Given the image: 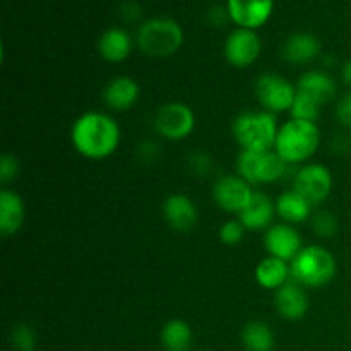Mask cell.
<instances>
[{
  "label": "cell",
  "instance_id": "836d02e7",
  "mask_svg": "<svg viewBox=\"0 0 351 351\" xmlns=\"http://www.w3.org/2000/svg\"><path fill=\"white\" fill-rule=\"evenodd\" d=\"M120 16H122L123 21H127V23L137 21L141 17L139 3L134 2V0H125V2L120 5Z\"/></svg>",
  "mask_w": 351,
  "mask_h": 351
},
{
  "label": "cell",
  "instance_id": "4fadbf2b",
  "mask_svg": "<svg viewBox=\"0 0 351 351\" xmlns=\"http://www.w3.org/2000/svg\"><path fill=\"white\" fill-rule=\"evenodd\" d=\"M264 245H266V250L271 257L287 261V263H291L298 256V252L304 249L300 233L297 232L293 225H288V223L269 226L266 235H264Z\"/></svg>",
  "mask_w": 351,
  "mask_h": 351
},
{
  "label": "cell",
  "instance_id": "4316f807",
  "mask_svg": "<svg viewBox=\"0 0 351 351\" xmlns=\"http://www.w3.org/2000/svg\"><path fill=\"white\" fill-rule=\"evenodd\" d=\"M312 228L319 237L329 239V237H335L336 232H338V219L332 213L321 211L312 216Z\"/></svg>",
  "mask_w": 351,
  "mask_h": 351
},
{
  "label": "cell",
  "instance_id": "30bf717a",
  "mask_svg": "<svg viewBox=\"0 0 351 351\" xmlns=\"http://www.w3.org/2000/svg\"><path fill=\"white\" fill-rule=\"evenodd\" d=\"M252 185L240 175H223L213 187L215 202L226 213H242L252 201Z\"/></svg>",
  "mask_w": 351,
  "mask_h": 351
},
{
  "label": "cell",
  "instance_id": "603a6c76",
  "mask_svg": "<svg viewBox=\"0 0 351 351\" xmlns=\"http://www.w3.org/2000/svg\"><path fill=\"white\" fill-rule=\"evenodd\" d=\"M291 276L290 264L276 257H266L256 267V281L266 290H280Z\"/></svg>",
  "mask_w": 351,
  "mask_h": 351
},
{
  "label": "cell",
  "instance_id": "3957f363",
  "mask_svg": "<svg viewBox=\"0 0 351 351\" xmlns=\"http://www.w3.org/2000/svg\"><path fill=\"white\" fill-rule=\"evenodd\" d=\"M278 123L274 113L245 112L233 120L232 132L242 151L266 153L276 146Z\"/></svg>",
  "mask_w": 351,
  "mask_h": 351
},
{
  "label": "cell",
  "instance_id": "cb8c5ba5",
  "mask_svg": "<svg viewBox=\"0 0 351 351\" xmlns=\"http://www.w3.org/2000/svg\"><path fill=\"white\" fill-rule=\"evenodd\" d=\"M192 339V328L182 319H171L161 329V345L167 351H189Z\"/></svg>",
  "mask_w": 351,
  "mask_h": 351
},
{
  "label": "cell",
  "instance_id": "1f68e13d",
  "mask_svg": "<svg viewBox=\"0 0 351 351\" xmlns=\"http://www.w3.org/2000/svg\"><path fill=\"white\" fill-rule=\"evenodd\" d=\"M336 119H338L339 123H343L345 127H351V93H348V95L338 103Z\"/></svg>",
  "mask_w": 351,
  "mask_h": 351
},
{
  "label": "cell",
  "instance_id": "ba28073f",
  "mask_svg": "<svg viewBox=\"0 0 351 351\" xmlns=\"http://www.w3.org/2000/svg\"><path fill=\"white\" fill-rule=\"evenodd\" d=\"M257 101L269 113H280L291 110L297 96V86L280 74H263L256 81Z\"/></svg>",
  "mask_w": 351,
  "mask_h": 351
},
{
  "label": "cell",
  "instance_id": "9c48e42d",
  "mask_svg": "<svg viewBox=\"0 0 351 351\" xmlns=\"http://www.w3.org/2000/svg\"><path fill=\"white\" fill-rule=\"evenodd\" d=\"M293 191L304 195L312 206L324 202L332 191V173L328 167L319 163H308L297 171L293 180Z\"/></svg>",
  "mask_w": 351,
  "mask_h": 351
},
{
  "label": "cell",
  "instance_id": "ffe728a7",
  "mask_svg": "<svg viewBox=\"0 0 351 351\" xmlns=\"http://www.w3.org/2000/svg\"><path fill=\"white\" fill-rule=\"evenodd\" d=\"M297 91L311 96L312 99L324 106L326 103L331 101L336 95V82L331 75L321 71H308L300 75L297 82Z\"/></svg>",
  "mask_w": 351,
  "mask_h": 351
},
{
  "label": "cell",
  "instance_id": "f1b7e54d",
  "mask_svg": "<svg viewBox=\"0 0 351 351\" xmlns=\"http://www.w3.org/2000/svg\"><path fill=\"white\" fill-rule=\"evenodd\" d=\"M245 230L247 228L240 219H230V221L223 223L221 228H219V239L226 245H237L243 240Z\"/></svg>",
  "mask_w": 351,
  "mask_h": 351
},
{
  "label": "cell",
  "instance_id": "4dcf8cb0",
  "mask_svg": "<svg viewBox=\"0 0 351 351\" xmlns=\"http://www.w3.org/2000/svg\"><path fill=\"white\" fill-rule=\"evenodd\" d=\"M191 168L195 175L199 177H206L209 175L213 168V160L204 153H195L191 156Z\"/></svg>",
  "mask_w": 351,
  "mask_h": 351
},
{
  "label": "cell",
  "instance_id": "ac0fdd59",
  "mask_svg": "<svg viewBox=\"0 0 351 351\" xmlns=\"http://www.w3.org/2000/svg\"><path fill=\"white\" fill-rule=\"evenodd\" d=\"M276 308L280 315L287 321H298L305 317L308 311L307 293L298 283H287L276 290Z\"/></svg>",
  "mask_w": 351,
  "mask_h": 351
},
{
  "label": "cell",
  "instance_id": "484cf974",
  "mask_svg": "<svg viewBox=\"0 0 351 351\" xmlns=\"http://www.w3.org/2000/svg\"><path fill=\"white\" fill-rule=\"evenodd\" d=\"M321 108L315 99H312L311 96L304 95V93L297 91V96H295V101L291 105V119L297 120H305V122H315L321 115Z\"/></svg>",
  "mask_w": 351,
  "mask_h": 351
},
{
  "label": "cell",
  "instance_id": "7402d4cb",
  "mask_svg": "<svg viewBox=\"0 0 351 351\" xmlns=\"http://www.w3.org/2000/svg\"><path fill=\"white\" fill-rule=\"evenodd\" d=\"M276 213L288 225H298L312 216V204L295 191L283 192L276 201Z\"/></svg>",
  "mask_w": 351,
  "mask_h": 351
},
{
  "label": "cell",
  "instance_id": "6da1fadb",
  "mask_svg": "<svg viewBox=\"0 0 351 351\" xmlns=\"http://www.w3.org/2000/svg\"><path fill=\"white\" fill-rule=\"evenodd\" d=\"M120 127L115 119L101 112H86L72 125V146L88 160H105L120 144Z\"/></svg>",
  "mask_w": 351,
  "mask_h": 351
},
{
  "label": "cell",
  "instance_id": "f546056e",
  "mask_svg": "<svg viewBox=\"0 0 351 351\" xmlns=\"http://www.w3.org/2000/svg\"><path fill=\"white\" fill-rule=\"evenodd\" d=\"M19 173V161L12 154H3L0 158V182L7 184V182H12L14 178Z\"/></svg>",
  "mask_w": 351,
  "mask_h": 351
},
{
  "label": "cell",
  "instance_id": "8992f818",
  "mask_svg": "<svg viewBox=\"0 0 351 351\" xmlns=\"http://www.w3.org/2000/svg\"><path fill=\"white\" fill-rule=\"evenodd\" d=\"M288 163L276 153H254V151H242L237 160V170L243 180L250 185L274 184L287 173Z\"/></svg>",
  "mask_w": 351,
  "mask_h": 351
},
{
  "label": "cell",
  "instance_id": "5b68a950",
  "mask_svg": "<svg viewBox=\"0 0 351 351\" xmlns=\"http://www.w3.org/2000/svg\"><path fill=\"white\" fill-rule=\"evenodd\" d=\"M291 278L300 287L322 288L336 276V259L321 245H307L290 263Z\"/></svg>",
  "mask_w": 351,
  "mask_h": 351
},
{
  "label": "cell",
  "instance_id": "52a82bcc",
  "mask_svg": "<svg viewBox=\"0 0 351 351\" xmlns=\"http://www.w3.org/2000/svg\"><path fill=\"white\" fill-rule=\"evenodd\" d=\"M195 115L189 105L171 101L160 106L154 115V129L168 141H184L194 132Z\"/></svg>",
  "mask_w": 351,
  "mask_h": 351
},
{
  "label": "cell",
  "instance_id": "83f0119b",
  "mask_svg": "<svg viewBox=\"0 0 351 351\" xmlns=\"http://www.w3.org/2000/svg\"><path fill=\"white\" fill-rule=\"evenodd\" d=\"M10 341L19 351H33L36 346V335L29 326L17 324L10 331Z\"/></svg>",
  "mask_w": 351,
  "mask_h": 351
},
{
  "label": "cell",
  "instance_id": "e0dca14e",
  "mask_svg": "<svg viewBox=\"0 0 351 351\" xmlns=\"http://www.w3.org/2000/svg\"><path fill=\"white\" fill-rule=\"evenodd\" d=\"M321 53V41L312 33H295L281 48V57L295 65L311 64Z\"/></svg>",
  "mask_w": 351,
  "mask_h": 351
},
{
  "label": "cell",
  "instance_id": "d4e9b609",
  "mask_svg": "<svg viewBox=\"0 0 351 351\" xmlns=\"http://www.w3.org/2000/svg\"><path fill=\"white\" fill-rule=\"evenodd\" d=\"M242 343L247 351H273L274 332L266 322H249L242 331Z\"/></svg>",
  "mask_w": 351,
  "mask_h": 351
},
{
  "label": "cell",
  "instance_id": "7c38bea8",
  "mask_svg": "<svg viewBox=\"0 0 351 351\" xmlns=\"http://www.w3.org/2000/svg\"><path fill=\"white\" fill-rule=\"evenodd\" d=\"M230 21L239 27L259 29L271 19L274 10V0H226Z\"/></svg>",
  "mask_w": 351,
  "mask_h": 351
},
{
  "label": "cell",
  "instance_id": "9a60e30c",
  "mask_svg": "<svg viewBox=\"0 0 351 351\" xmlns=\"http://www.w3.org/2000/svg\"><path fill=\"white\" fill-rule=\"evenodd\" d=\"M26 221V206L17 192L3 189L0 192V233L12 237L23 228Z\"/></svg>",
  "mask_w": 351,
  "mask_h": 351
},
{
  "label": "cell",
  "instance_id": "d6986e66",
  "mask_svg": "<svg viewBox=\"0 0 351 351\" xmlns=\"http://www.w3.org/2000/svg\"><path fill=\"white\" fill-rule=\"evenodd\" d=\"M98 50L106 62L119 64L125 60L132 51V38L122 27H110L99 36Z\"/></svg>",
  "mask_w": 351,
  "mask_h": 351
},
{
  "label": "cell",
  "instance_id": "277c9868",
  "mask_svg": "<svg viewBox=\"0 0 351 351\" xmlns=\"http://www.w3.org/2000/svg\"><path fill=\"white\" fill-rule=\"evenodd\" d=\"M184 45V29L171 17H153L137 29V47L153 58L171 57Z\"/></svg>",
  "mask_w": 351,
  "mask_h": 351
},
{
  "label": "cell",
  "instance_id": "8fae6325",
  "mask_svg": "<svg viewBox=\"0 0 351 351\" xmlns=\"http://www.w3.org/2000/svg\"><path fill=\"white\" fill-rule=\"evenodd\" d=\"M263 43L259 34L254 29L237 27L228 34L225 41V57L230 65L237 69H245L256 64L261 57Z\"/></svg>",
  "mask_w": 351,
  "mask_h": 351
},
{
  "label": "cell",
  "instance_id": "d590c367",
  "mask_svg": "<svg viewBox=\"0 0 351 351\" xmlns=\"http://www.w3.org/2000/svg\"><path fill=\"white\" fill-rule=\"evenodd\" d=\"M341 77H343V81L346 82V84L351 86V60H348L345 65H343Z\"/></svg>",
  "mask_w": 351,
  "mask_h": 351
},
{
  "label": "cell",
  "instance_id": "d6a6232c",
  "mask_svg": "<svg viewBox=\"0 0 351 351\" xmlns=\"http://www.w3.org/2000/svg\"><path fill=\"white\" fill-rule=\"evenodd\" d=\"M158 144L153 141H144L141 143V146L137 147V156L144 161V163H153L158 156Z\"/></svg>",
  "mask_w": 351,
  "mask_h": 351
},
{
  "label": "cell",
  "instance_id": "5bb4252c",
  "mask_svg": "<svg viewBox=\"0 0 351 351\" xmlns=\"http://www.w3.org/2000/svg\"><path fill=\"white\" fill-rule=\"evenodd\" d=\"M163 216L171 228L187 233L197 225L199 211L191 197L184 194H171L163 202Z\"/></svg>",
  "mask_w": 351,
  "mask_h": 351
},
{
  "label": "cell",
  "instance_id": "44dd1931",
  "mask_svg": "<svg viewBox=\"0 0 351 351\" xmlns=\"http://www.w3.org/2000/svg\"><path fill=\"white\" fill-rule=\"evenodd\" d=\"M276 213V204H273L264 192H256L250 204L239 215L240 221L247 230H263L271 225Z\"/></svg>",
  "mask_w": 351,
  "mask_h": 351
},
{
  "label": "cell",
  "instance_id": "2e32d148",
  "mask_svg": "<svg viewBox=\"0 0 351 351\" xmlns=\"http://www.w3.org/2000/svg\"><path fill=\"white\" fill-rule=\"evenodd\" d=\"M139 93L141 89L137 81H134L129 75H119L106 84L105 91H103V99H105V105L112 110L125 112L136 105L139 99Z\"/></svg>",
  "mask_w": 351,
  "mask_h": 351
},
{
  "label": "cell",
  "instance_id": "e575fe53",
  "mask_svg": "<svg viewBox=\"0 0 351 351\" xmlns=\"http://www.w3.org/2000/svg\"><path fill=\"white\" fill-rule=\"evenodd\" d=\"M208 21L213 26H221L226 21H230V14L226 5H216L208 12Z\"/></svg>",
  "mask_w": 351,
  "mask_h": 351
},
{
  "label": "cell",
  "instance_id": "7a4b0ae2",
  "mask_svg": "<svg viewBox=\"0 0 351 351\" xmlns=\"http://www.w3.org/2000/svg\"><path fill=\"white\" fill-rule=\"evenodd\" d=\"M321 144V130L315 122L291 119L280 127L276 137V153L288 165L304 163L311 160Z\"/></svg>",
  "mask_w": 351,
  "mask_h": 351
}]
</instances>
